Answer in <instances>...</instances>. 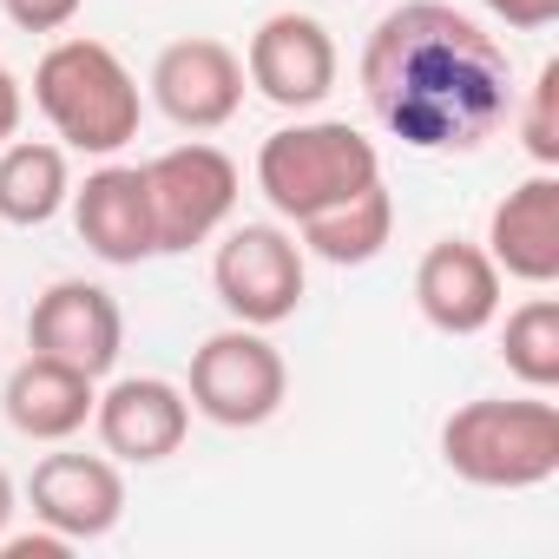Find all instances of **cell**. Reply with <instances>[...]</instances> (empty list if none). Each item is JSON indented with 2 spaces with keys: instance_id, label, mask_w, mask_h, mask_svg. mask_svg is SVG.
<instances>
[{
  "instance_id": "19",
  "label": "cell",
  "mask_w": 559,
  "mask_h": 559,
  "mask_svg": "<svg viewBox=\"0 0 559 559\" xmlns=\"http://www.w3.org/2000/svg\"><path fill=\"white\" fill-rule=\"evenodd\" d=\"M500 356L526 389H559V297H526L500 330Z\"/></svg>"
},
{
  "instance_id": "22",
  "label": "cell",
  "mask_w": 559,
  "mask_h": 559,
  "mask_svg": "<svg viewBox=\"0 0 559 559\" xmlns=\"http://www.w3.org/2000/svg\"><path fill=\"white\" fill-rule=\"evenodd\" d=\"M480 8H487L493 21L520 27V34H539V27H552V21H559V0H480Z\"/></svg>"
},
{
  "instance_id": "9",
  "label": "cell",
  "mask_w": 559,
  "mask_h": 559,
  "mask_svg": "<svg viewBox=\"0 0 559 559\" xmlns=\"http://www.w3.org/2000/svg\"><path fill=\"white\" fill-rule=\"evenodd\" d=\"M243 60L224 47V40H211V34H198V40H171L158 60H152V99H158V112L171 119V126H185V132H217V126H230L237 119V106H243Z\"/></svg>"
},
{
  "instance_id": "21",
  "label": "cell",
  "mask_w": 559,
  "mask_h": 559,
  "mask_svg": "<svg viewBox=\"0 0 559 559\" xmlns=\"http://www.w3.org/2000/svg\"><path fill=\"white\" fill-rule=\"evenodd\" d=\"M80 8L86 0H0V14H8L21 34H60V27H73Z\"/></svg>"
},
{
  "instance_id": "8",
  "label": "cell",
  "mask_w": 559,
  "mask_h": 559,
  "mask_svg": "<svg viewBox=\"0 0 559 559\" xmlns=\"http://www.w3.org/2000/svg\"><path fill=\"white\" fill-rule=\"evenodd\" d=\"M336 40L317 14H270L243 47V80L284 112H310L336 93Z\"/></svg>"
},
{
  "instance_id": "10",
  "label": "cell",
  "mask_w": 559,
  "mask_h": 559,
  "mask_svg": "<svg viewBox=\"0 0 559 559\" xmlns=\"http://www.w3.org/2000/svg\"><path fill=\"white\" fill-rule=\"evenodd\" d=\"M27 343L40 356L73 362V369H86L99 382V376H112V362L126 349V317H119L112 290L86 284V276H60L27 317Z\"/></svg>"
},
{
  "instance_id": "13",
  "label": "cell",
  "mask_w": 559,
  "mask_h": 559,
  "mask_svg": "<svg viewBox=\"0 0 559 559\" xmlns=\"http://www.w3.org/2000/svg\"><path fill=\"white\" fill-rule=\"evenodd\" d=\"M27 500H34V520L67 533L73 546L80 539H106L126 513V480L106 454H47L27 480Z\"/></svg>"
},
{
  "instance_id": "3",
  "label": "cell",
  "mask_w": 559,
  "mask_h": 559,
  "mask_svg": "<svg viewBox=\"0 0 559 559\" xmlns=\"http://www.w3.org/2000/svg\"><path fill=\"white\" fill-rule=\"evenodd\" d=\"M441 461L467 487H493V493L546 487L559 474V408L539 389L513 402L507 395L461 402L441 421Z\"/></svg>"
},
{
  "instance_id": "4",
  "label": "cell",
  "mask_w": 559,
  "mask_h": 559,
  "mask_svg": "<svg viewBox=\"0 0 559 559\" xmlns=\"http://www.w3.org/2000/svg\"><path fill=\"white\" fill-rule=\"evenodd\" d=\"M376 178H382V152L349 119H304V126H284L257 145V191L290 224L356 198Z\"/></svg>"
},
{
  "instance_id": "7",
  "label": "cell",
  "mask_w": 559,
  "mask_h": 559,
  "mask_svg": "<svg viewBox=\"0 0 559 559\" xmlns=\"http://www.w3.org/2000/svg\"><path fill=\"white\" fill-rule=\"evenodd\" d=\"M211 290L230 310V323H250V330L290 323L310 290L304 243L276 224H237L211 257Z\"/></svg>"
},
{
  "instance_id": "2",
  "label": "cell",
  "mask_w": 559,
  "mask_h": 559,
  "mask_svg": "<svg viewBox=\"0 0 559 559\" xmlns=\"http://www.w3.org/2000/svg\"><path fill=\"white\" fill-rule=\"evenodd\" d=\"M34 106L40 119L53 126V139L67 152H86V158H112L139 139V119H145V99H139V80L126 73V60L106 47V40H53L34 67Z\"/></svg>"
},
{
  "instance_id": "16",
  "label": "cell",
  "mask_w": 559,
  "mask_h": 559,
  "mask_svg": "<svg viewBox=\"0 0 559 559\" xmlns=\"http://www.w3.org/2000/svg\"><path fill=\"white\" fill-rule=\"evenodd\" d=\"M93 402H99L93 376L73 369V362H53L40 349L8 376V389H0V408H8L14 435H27V441H73L93 421Z\"/></svg>"
},
{
  "instance_id": "25",
  "label": "cell",
  "mask_w": 559,
  "mask_h": 559,
  "mask_svg": "<svg viewBox=\"0 0 559 559\" xmlns=\"http://www.w3.org/2000/svg\"><path fill=\"white\" fill-rule=\"evenodd\" d=\"M14 507H21V500H14V480H8V467H0V533L14 526Z\"/></svg>"
},
{
  "instance_id": "20",
  "label": "cell",
  "mask_w": 559,
  "mask_h": 559,
  "mask_svg": "<svg viewBox=\"0 0 559 559\" xmlns=\"http://www.w3.org/2000/svg\"><path fill=\"white\" fill-rule=\"evenodd\" d=\"M520 145L533 152L539 171L559 165V60H546L526 86V112H520Z\"/></svg>"
},
{
  "instance_id": "24",
  "label": "cell",
  "mask_w": 559,
  "mask_h": 559,
  "mask_svg": "<svg viewBox=\"0 0 559 559\" xmlns=\"http://www.w3.org/2000/svg\"><path fill=\"white\" fill-rule=\"evenodd\" d=\"M21 112H27V93H21V80L8 67H0V145L21 132Z\"/></svg>"
},
{
  "instance_id": "14",
  "label": "cell",
  "mask_w": 559,
  "mask_h": 559,
  "mask_svg": "<svg viewBox=\"0 0 559 559\" xmlns=\"http://www.w3.org/2000/svg\"><path fill=\"white\" fill-rule=\"evenodd\" d=\"M487 257L500 263V276H520V284H533V290L559 284V178L552 171L520 178L493 204Z\"/></svg>"
},
{
  "instance_id": "5",
  "label": "cell",
  "mask_w": 559,
  "mask_h": 559,
  "mask_svg": "<svg viewBox=\"0 0 559 559\" xmlns=\"http://www.w3.org/2000/svg\"><path fill=\"white\" fill-rule=\"evenodd\" d=\"M284 395H290V362L250 323H230V330H217L191 349L185 402L217 428H263L284 408Z\"/></svg>"
},
{
  "instance_id": "6",
  "label": "cell",
  "mask_w": 559,
  "mask_h": 559,
  "mask_svg": "<svg viewBox=\"0 0 559 559\" xmlns=\"http://www.w3.org/2000/svg\"><path fill=\"white\" fill-rule=\"evenodd\" d=\"M145 171V198H152V230H158V257H178L204 237H217L237 211V191H243V171L230 152L191 139V145H171L158 158L139 165Z\"/></svg>"
},
{
  "instance_id": "11",
  "label": "cell",
  "mask_w": 559,
  "mask_h": 559,
  "mask_svg": "<svg viewBox=\"0 0 559 559\" xmlns=\"http://www.w3.org/2000/svg\"><path fill=\"white\" fill-rule=\"evenodd\" d=\"M415 310L441 336H480L500 317V263L467 237L428 243V257L415 263Z\"/></svg>"
},
{
  "instance_id": "15",
  "label": "cell",
  "mask_w": 559,
  "mask_h": 559,
  "mask_svg": "<svg viewBox=\"0 0 559 559\" xmlns=\"http://www.w3.org/2000/svg\"><path fill=\"white\" fill-rule=\"evenodd\" d=\"M67 204H73V224H80V237H86V250L99 263H145V257H158L152 198H145V171L139 165L86 171V185Z\"/></svg>"
},
{
  "instance_id": "1",
  "label": "cell",
  "mask_w": 559,
  "mask_h": 559,
  "mask_svg": "<svg viewBox=\"0 0 559 559\" xmlns=\"http://www.w3.org/2000/svg\"><path fill=\"white\" fill-rule=\"evenodd\" d=\"M362 99L408 152H474L513 112V67L448 0H402L362 40Z\"/></svg>"
},
{
  "instance_id": "18",
  "label": "cell",
  "mask_w": 559,
  "mask_h": 559,
  "mask_svg": "<svg viewBox=\"0 0 559 559\" xmlns=\"http://www.w3.org/2000/svg\"><path fill=\"white\" fill-rule=\"evenodd\" d=\"M73 198L67 178V145L47 139H8L0 145V217L8 224H53Z\"/></svg>"
},
{
  "instance_id": "12",
  "label": "cell",
  "mask_w": 559,
  "mask_h": 559,
  "mask_svg": "<svg viewBox=\"0 0 559 559\" xmlns=\"http://www.w3.org/2000/svg\"><path fill=\"white\" fill-rule=\"evenodd\" d=\"M93 428L106 441V454L132 461V467H152V461H171L191 435V402L178 382L165 376H126L112 382L99 402H93Z\"/></svg>"
},
{
  "instance_id": "17",
  "label": "cell",
  "mask_w": 559,
  "mask_h": 559,
  "mask_svg": "<svg viewBox=\"0 0 559 559\" xmlns=\"http://www.w3.org/2000/svg\"><path fill=\"white\" fill-rule=\"evenodd\" d=\"M297 230H304V250H310V257L356 270V263H376V257L389 250V237H395V198H389V185L376 178V185H362L356 198H343V204L304 217Z\"/></svg>"
},
{
  "instance_id": "23",
  "label": "cell",
  "mask_w": 559,
  "mask_h": 559,
  "mask_svg": "<svg viewBox=\"0 0 559 559\" xmlns=\"http://www.w3.org/2000/svg\"><path fill=\"white\" fill-rule=\"evenodd\" d=\"M67 552H73V539L53 533V526H40V533H0V559H67Z\"/></svg>"
}]
</instances>
